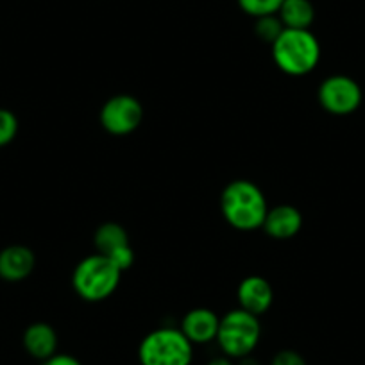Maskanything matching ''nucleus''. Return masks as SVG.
I'll return each mask as SVG.
<instances>
[{
	"mask_svg": "<svg viewBox=\"0 0 365 365\" xmlns=\"http://www.w3.org/2000/svg\"><path fill=\"white\" fill-rule=\"evenodd\" d=\"M101 125L113 136H128L142 125L143 106L135 96L118 93L110 97L99 111Z\"/></svg>",
	"mask_w": 365,
	"mask_h": 365,
	"instance_id": "nucleus-7",
	"label": "nucleus"
},
{
	"mask_svg": "<svg viewBox=\"0 0 365 365\" xmlns=\"http://www.w3.org/2000/svg\"><path fill=\"white\" fill-rule=\"evenodd\" d=\"M108 258H110L111 262H113L115 265L120 269V272L124 274L125 270H129L133 265H135L136 256H135V251H133L131 244H129V245H125V247H120L118 251H115L113 255H110Z\"/></svg>",
	"mask_w": 365,
	"mask_h": 365,
	"instance_id": "nucleus-18",
	"label": "nucleus"
},
{
	"mask_svg": "<svg viewBox=\"0 0 365 365\" xmlns=\"http://www.w3.org/2000/svg\"><path fill=\"white\" fill-rule=\"evenodd\" d=\"M41 365H83L81 360H77L76 356L66 353H56L54 356H51L48 360L41 361Z\"/></svg>",
	"mask_w": 365,
	"mask_h": 365,
	"instance_id": "nucleus-20",
	"label": "nucleus"
},
{
	"mask_svg": "<svg viewBox=\"0 0 365 365\" xmlns=\"http://www.w3.org/2000/svg\"><path fill=\"white\" fill-rule=\"evenodd\" d=\"M283 29H285V26H283L278 15H267L255 19V34L258 36L259 41L267 45H272L274 41L278 40Z\"/></svg>",
	"mask_w": 365,
	"mask_h": 365,
	"instance_id": "nucleus-15",
	"label": "nucleus"
},
{
	"mask_svg": "<svg viewBox=\"0 0 365 365\" xmlns=\"http://www.w3.org/2000/svg\"><path fill=\"white\" fill-rule=\"evenodd\" d=\"M120 269L99 252L81 259L72 272L73 292L88 303L110 299L120 285Z\"/></svg>",
	"mask_w": 365,
	"mask_h": 365,
	"instance_id": "nucleus-3",
	"label": "nucleus"
},
{
	"mask_svg": "<svg viewBox=\"0 0 365 365\" xmlns=\"http://www.w3.org/2000/svg\"><path fill=\"white\" fill-rule=\"evenodd\" d=\"M237 301L238 308L259 317V315L267 314L270 310V307H272V285L269 283V279H265L263 276H258V274L247 276V278H244L238 283Z\"/></svg>",
	"mask_w": 365,
	"mask_h": 365,
	"instance_id": "nucleus-8",
	"label": "nucleus"
},
{
	"mask_svg": "<svg viewBox=\"0 0 365 365\" xmlns=\"http://www.w3.org/2000/svg\"><path fill=\"white\" fill-rule=\"evenodd\" d=\"M19 118L11 110L0 108V147H6L19 135Z\"/></svg>",
	"mask_w": 365,
	"mask_h": 365,
	"instance_id": "nucleus-17",
	"label": "nucleus"
},
{
	"mask_svg": "<svg viewBox=\"0 0 365 365\" xmlns=\"http://www.w3.org/2000/svg\"><path fill=\"white\" fill-rule=\"evenodd\" d=\"M237 4L245 15L259 19L267 15H278L283 0H237Z\"/></svg>",
	"mask_w": 365,
	"mask_h": 365,
	"instance_id": "nucleus-16",
	"label": "nucleus"
},
{
	"mask_svg": "<svg viewBox=\"0 0 365 365\" xmlns=\"http://www.w3.org/2000/svg\"><path fill=\"white\" fill-rule=\"evenodd\" d=\"M303 227V215L292 205H278L269 208L262 230L274 240H290Z\"/></svg>",
	"mask_w": 365,
	"mask_h": 365,
	"instance_id": "nucleus-11",
	"label": "nucleus"
},
{
	"mask_svg": "<svg viewBox=\"0 0 365 365\" xmlns=\"http://www.w3.org/2000/svg\"><path fill=\"white\" fill-rule=\"evenodd\" d=\"M270 51L276 66L292 77L308 76L321 61V43L310 29H283Z\"/></svg>",
	"mask_w": 365,
	"mask_h": 365,
	"instance_id": "nucleus-2",
	"label": "nucleus"
},
{
	"mask_svg": "<svg viewBox=\"0 0 365 365\" xmlns=\"http://www.w3.org/2000/svg\"><path fill=\"white\" fill-rule=\"evenodd\" d=\"M192 360L194 344L179 328H156L140 340V365H192Z\"/></svg>",
	"mask_w": 365,
	"mask_h": 365,
	"instance_id": "nucleus-4",
	"label": "nucleus"
},
{
	"mask_svg": "<svg viewBox=\"0 0 365 365\" xmlns=\"http://www.w3.org/2000/svg\"><path fill=\"white\" fill-rule=\"evenodd\" d=\"M93 245L99 255L110 256L120 247L129 245V235L122 224L104 222L93 233Z\"/></svg>",
	"mask_w": 365,
	"mask_h": 365,
	"instance_id": "nucleus-14",
	"label": "nucleus"
},
{
	"mask_svg": "<svg viewBox=\"0 0 365 365\" xmlns=\"http://www.w3.org/2000/svg\"><path fill=\"white\" fill-rule=\"evenodd\" d=\"M259 339H262V324L256 315L242 308H235L220 317L215 342L219 344L224 356L238 360L252 354L258 347Z\"/></svg>",
	"mask_w": 365,
	"mask_h": 365,
	"instance_id": "nucleus-5",
	"label": "nucleus"
},
{
	"mask_svg": "<svg viewBox=\"0 0 365 365\" xmlns=\"http://www.w3.org/2000/svg\"><path fill=\"white\" fill-rule=\"evenodd\" d=\"M317 101L322 110L335 117L353 115L364 101V91L360 84L349 76L335 73L326 77L317 90Z\"/></svg>",
	"mask_w": 365,
	"mask_h": 365,
	"instance_id": "nucleus-6",
	"label": "nucleus"
},
{
	"mask_svg": "<svg viewBox=\"0 0 365 365\" xmlns=\"http://www.w3.org/2000/svg\"><path fill=\"white\" fill-rule=\"evenodd\" d=\"M58 331L48 322L38 321L26 328L22 335V346L34 360L45 361L58 353Z\"/></svg>",
	"mask_w": 365,
	"mask_h": 365,
	"instance_id": "nucleus-12",
	"label": "nucleus"
},
{
	"mask_svg": "<svg viewBox=\"0 0 365 365\" xmlns=\"http://www.w3.org/2000/svg\"><path fill=\"white\" fill-rule=\"evenodd\" d=\"M267 212L269 202L255 181L235 179L227 182L220 194V213L237 231L262 230Z\"/></svg>",
	"mask_w": 365,
	"mask_h": 365,
	"instance_id": "nucleus-1",
	"label": "nucleus"
},
{
	"mask_svg": "<svg viewBox=\"0 0 365 365\" xmlns=\"http://www.w3.org/2000/svg\"><path fill=\"white\" fill-rule=\"evenodd\" d=\"M206 365H237V361L231 360V358L224 356V354H222V356L212 358V360H210Z\"/></svg>",
	"mask_w": 365,
	"mask_h": 365,
	"instance_id": "nucleus-21",
	"label": "nucleus"
},
{
	"mask_svg": "<svg viewBox=\"0 0 365 365\" xmlns=\"http://www.w3.org/2000/svg\"><path fill=\"white\" fill-rule=\"evenodd\" d=\"M36 267V255L31 247L13 244L0 251V279L8 283H20L33 274Z\"/></svg>",
	"mask_w": 365,
	"mask_h": 365,
	"instance_id": "nucleus-9",
	"label": "nucleus"
},
{
	"mask_svg": "<svg viewBox=\"0 0 365 365\" xmlns=\"http://www.w3.org/2000/svg\"><path fill=\"white\" fill-rule=\"evenodd\" d=\"M278 16L285 29H310L315 20V8L312 0H283Z\"/></svg>",
	"mask_w": 365,
	"mask_h": 365,
	"instance_id": "nucleus-13",
	"label": "nucleus"
},
{
	"mask_svg": "<svg viewBox=\"0 0 365 365\" xmlns=\"http://www.w3.org/2000/svg\"><path fill=\"white\" fill-rule=\"evenodd\" d=\"M270 365H308L307 360L301 353L294 349H282L274 354Z\"/></svg>",
	"mask_w": 365,
	"mask_h": 365,
	"instance_id": "nucleus-19",
	"label": "nucleus"
},
{
	"mask_svg": "<svg viewBox=\"0 0 365 365\" xmlns=\"http://www.w3.org/2000/svg\"><path fill=\"white\" fill-rule=\"evenodd\" d=\"M235 361H237V365H262L259 364L258 358H255L252 354H247V356H244V358H238V360H235Z\"/></svg>",
	"mask_w": 365,
	"mask_h": 365,
	"instance_id": "nucleus-22",
	"label": "nucleus"
},
{
	"mask_svg": "<svg viewBox=\"0 0 365 365\" xmlns=\"http://www.w3.org/2000/svg\"><path fill=\"white\" fill-rule=\"evenodd\" d=\"M220 317L212 310V308L197 307L192 308L190 312L185 314L181 319V329L188 340L194 346H205V344L213 342L217 339V331H219Z\"/></svg>",
	"mask_w": 365,
	"mask_h": 365,
	"instance_id": "nucleus-10",
	"label": "nucleus"
}]
</instances>
